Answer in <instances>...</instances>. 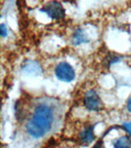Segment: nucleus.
<instances>
[{"instance_id": "nucleus-1", "label": "nucleus", "mask_w": 131, "mask_h": 148, "mask_svg": "<svg viewBox=\"0 0 131 148\" xmlns=\"http://www.w3.org/2000/svg\"><path fill=\"white\" fill-rule=\"evenodd\" d=\"M55 121V107L50 102H40L26 123V130L33 138H42L52 130Z\"/></svg>"}, {"instance_id": "nucleus-4", "label": "nucleus", "mask_w": 131, "mask_h": 148, "mask_svg": "<svg viewBox=\"0 0 131 148\" xmlns=\"http://www.w3.org/2000/svg\"><path fill=\"white\" fill-rule=\"evenodd\" d=\"M84 106L85 108L92 112H98L103 108V103L98 93L95 90H90L86 92L84 96Z\"/></svg>"}, {"instance_id": "nucleus-5", "label": "nucleus", "mask_w": 131, "mask_h": 148, "mask_svg": "<svg viewBox=\"0 0 131 148\" xmlns=\"http://www.w3.org/2000/svg\"><path fill=\"white\" fill-rule=\"evenodd\" d=\"M21 69L25 74L30 76H34V77H37V76H40L42 73H44V70H42V65L35 60H33V59H26L22 62V65H21Z\"/></svg>"}, {"instance_id": "nucleus-9", "label": "nucleus", "mask_w": 131, "mask_h": 148, "mask_svg": "<svg viewBox=\"0 0 131 148\" xmlns=\"http://www.w3.org/2000/svg\"><path fill=\"white\" fill-rule=\"evenodd\" d=\"M120 56H109L108 58H106V61H108V65H111L113 63H116L118 61H120Z\"/></svg>"}, {"instance_id": "nucleus-2", "label": "nucleus", "mask_w": 131, "mask_h": 148, "mask_svg": "<svg viewBox=\"0 0 131 148\" xmlns=\"http://www.w3.org/2000/svg\"><path fill=\"white\" fill-rule=\"evenodd\" d=\"M57 79L63 82H72L75 79V70L68 62H60L54 70Z\"/></svg>"}, {"instance_id": "nucleus-8", "label": "nucleus", "mask_w": 131, "mask_h": 148, "mask_svg": "<svg viewBox=\"0 0 131 148\" xmlns=\"http://www.w3.org/2000/svg\"><path fill=\"white\" fill-rule=\"evenodd\" d=\"M113 146L116 148H125V147H131V139L129 136L124 135V136H121L117 139H115L113 142Z\"/></svg>"}, {"instance_id": "nucleus-7", "label": "nucleus", "mask_w": 131, "mask_h": 148, "mask_svg": "<svg viewBox=\"0 0 131 148\" xmlns=\"http://www.w3.org/2000/svg\"><path fill=\"white\" fill-rule=\"evenodd\" d=\"M89 40H90L85 35V33L83 32L82 29H77L72 36V42L74 44V46H79V45L86 44V42H89Z\"/></svg>"}, {"instance_id": "nucleus-10", "label": "nucleus", "mask_w": 131, "mask_h": 148, "mask_svg": "<svg viewBox=\"0 0 131 148\" xmlns=\"http://www.w3.org/2000/svg\"><path fill=\"white\" fill-rule=\"evenodd\" d=\"M121 127H122L125 131H127V133L130 135V137H131V121H128V123H122Z\"/></svg>"}, {"instance_id": "nucleus-6", "label": "nucleus", "mask_w": 131, "mask_h": 148, "mask_svg": "<svg viewBox=\"0 0 131 148\" xmlns=\"http://www.w3.org/2000/svg\"><path fill=\"white\" fill-rule=\"evenodd\" d=\"M95 140L94 134V125H88L81 131L80 133V141L84 145H89Z\"/></svg>"}, {"instance_id": "nucleus-12", "label": "nucleus", "mask_w": 131, "mask_h": 148, "mask_svg": "<svg viewBox=\"0 0 131 148\" xmlns=\"http://www.w3.org/2000/svg\"><path fill=\"white\" fill-rule=\"evenodd\" d=\"M127 110H128V112H130L131 113V97L127 102Z\"/></svg>"}, {"instance_id": "nucleus-3", "label": "nucleus", "mask_w": 131, "mask_h": 148, "mask_svg": "<svg viewBox=\"0 0 131 148\" xmlns=\"http://www.w3.org/2000/svg\"><path fill=\"white\" fill-rule=\"evenodd\" d=\"M40 11L46 13L48 17L54 19V20H60L65 16V10H64L63 6L56 0L49 1L44 8H42Z\"/></svg>"}, {"instance_id": "nucleus-11", "label": "nucleus", "mask_w": 131, "mask_h": 148, "mask_svg": "<svg viewBox=\"0 0 131 148\" xmlns=\"http://www.w3.org/2000/svg\"><path fill=\"white\" fill-rule=\"evenodd\" d=\"M0 32H1L2 38H5L8 35V29L6 28V26L4 24H1V26H0Z\"/></svg>"}]
</instances>
